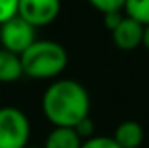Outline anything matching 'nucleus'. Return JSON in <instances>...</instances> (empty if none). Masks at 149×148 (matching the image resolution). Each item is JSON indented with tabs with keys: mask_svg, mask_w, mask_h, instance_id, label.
<instances>
[{
	"mask_svg": "<svg viewBox=\"0 0 149 148\" xmlns=\"http://www.w3.org/2000/svg\"><path fill=\"white\" fill-rule=\"evenodd\" d=\"M24 75L21 56L0 47V84H12Z\"/></svg>",
	"mask_w": 149,
	"mask_h": 148,
	"instance_id": "nucleus-8",
	"label": "nucleus"
},
{
	"mask_svg": "<svg viewBox=\"0 0 149 148\" xmlns=\"http://www.w3.org/2000/svg\"><path fill=\"white\" fill-rule=\"evenodd\" d=\"M83 140L74 131V127H54L47 140L43 148H81Z\"/></svg>",
	"mask_w": 149,
	"mask_h": 148,
	"instance_id": "nucleus-9",
	"label": "nucleus"
},
{
	"mask_svg": "<svg viewBox=\"0 0 149 148\" xmlns=\"http://www.w3.org/2000/svg\"><path fill=\"white\" fill-rule=\"evenodd\" d=\"M59 12L61 0H19L17 4V16L26 19L35 28L54 23Z\"/></svg>",
	"mask_w": 149,
	"mask_h": 148,
	"instance_id": "nucleus-5",
	"label": "nucleus"
},
{
	"mask_svg": "<svg viewBox=\"0 0 149 148\" xmlns=\"http://www.w3.org/2000/svg\"><path fill=\"white\" fill-rule=\"evenodd\" d=\"M125 16L121 14V11H113V12H106L104 14V26L109 30V32H113L120 23H121V19H123Z\"/></svg>",
	"mask_w": 149,
	"mask_h": 148,
	"instance_id": "nucleus-15",
	"label": "nucleus"
},
{
	"mask_svg": "<svg viewBox=\"0 0 149 148\" xmlns=\"http://www.w3.org/2000/svg\"><path fill=\"white\" fill-rule=\"evenodd\" d=\"M142 45L149 51V25L144 26V38H142Z\"/></svg>",
	"mask_w": 149,
	"mask_h": 148,
	"instance_id": "nucleus-16",
	"label": "nucleus"
},
{
	"mask_svg": "<svg viewBox=\"0 0 149 148\" xmlns=\"http://www.w3.org/2000/svg\"><path fill=\"white\" fill-rule=\"evenodd\" d=\"M123 11H125V16L134 18L144 26L149 25V0H127Z\"/></svg>",
	"mask_w": 149,
	"mask_h": 148,
	"instance_id": "nucleus-10",
	"label": "nucleus"
},
{
	"mask_svg": "<svg viewBox=\"0 0 149 148\" xmlns=\"http://www.w3.org/2000/svg\"><path fill=\"white\" fill-rule=\"evenodd\" d=\"M24 148H38V147H30V145H28V147H24Z\"/></svg>",
	"mask_w": 149,
	"mask_h": 148,
	"instance_id": "nucleus-17",
	"label": "nucleus"
},
{
	"mask_svg": "<svg viewBox=\"0 0 149 148\" xmlns=\"http://www.w3.org/2000/svg\"><path fill=\"white\" fill-rule=\"evenodd\" d=\"M31 125L26 113L16 106L0 108V148L28 147Z\"/></svg>",
	"mask_w": 149,
	"mask_h": 148,
	"instance_id": "nucleus-3",
	"label": "nucleus"
},
{
	"mask_svg": "<svg viewBox=\"0 0 149 148\" xmlns=\"http://www.w3.org/2000/svg\"><path fill=\"white\" fill-rule=\"evenodd\" d=\"M42 110L54 127H74L80 120L88 117L90 96L80 82L63 78L45 89Z\"/></svg>",
	"mask_w": 149,
	"mask_h": 148,
	"instance_id": "nucleus-1",
	"label": "nucleus"
},
{
	"mask_svg": "<svg viewBox=\"0 0 149 148\" xmlns=\"http://www.w3.org/2000/svg\"><path fill=\"white\" fill-rule=\"evenodd\" d=\"M113 138L121 148H139L144 141V129L135 120H125L114 129Z\"/></svg>",
	"mask_w": 149,
	"mask_h": 148,
	"instance_id": "nucleus-7",
	"label": "nucleus"
},
{
	"mask_svg": "<svg viewBox=\"0 0 149 148\" xmlns=\"http://www.w3.org/2000/svg\"><path fill=\"white\" fill-rule=\"evenodd\" d=\"M19 0H0V25L14 16H17Z\"/></svg>",
	"mask_w": 149,
	"mask_h": 148,
	"instance_id": "nucleus-13",
	"label": "nucleus"
},
{
	"mask_svg": "<svg viewBox=\"0 0 149 148\" xmlns=\"http://www.w3.org/2000/svg\"><path fill=\"white\" fill-rule=\"evenodd\" d=\"M87 2L102 14L113 12V11H123L127 4V0H87Z\"/></svg>",
	"mask_w": 149,
	"mask_h": 148,
	"instance_id": "nucleus-11",
	"label": "nucleus"
},
{
	"mask_svg": "<svg viewBox=\"0 0 149 148\" xmlns=\"http://www.w3.org/2000/svg\"><path fill=\"white\" fill-rule=\"evenodd\" d=\"M35 30L37 28L26 19H23L21 16H14L0 25V47L21 56L37 40Z\"/></svg>",
	"mask_w": 149,
	"mask_h": 148,
	"instance_id": "nucleus-4",
	"label": "nucleus"
},
{
	"mask_svg": "<svg viewBox=\"0 0 149 148\" xmlns=\"http://www.w3.org/2000/svg\"><path fill=\"white\" fill-rule=\"evenodd\" d=\"M113 42L121 51H134L139 45H142L144 38V25L135 21L130 16H125L121 23L111 32Z\"/></svg>",
	"mask_w": 149,
	"mask_h": 148,
	"instance_id": "nucleus-6",
	"label": "nucleus"
},
{
	"mask_svg": "<svg viewBox=\"0 0 149 148\" xmlns=\"http://www.w3.org/2000/svg\"><path fill=\"white\" fill-rule=\"evenodd\" d=\"M74 131L80 134V138L85 141V140H88V138H92L94 136V131H95V125H94V122H92V118L90 117H85L83 120H80L76 125H74Z\"/></svg>",
	"mask_w": 149,
	"mask_h": 148,
	"instance_id": "nucleus-14",
	"label": "nucleus"
},
{
	"mask_svg": "<svg viewBox=\"0 0 149 148\" xmlns=\"http://www.w3.org/2000/svg\"><path fill=\"white\" fill-rule=\"evenodd\" d=\"M81 148H121L114 138L109 136H92L81 143Z\"/></svg>",
	"mask_w": 149,
	"mask_h": 148,
	"instance_id": "nucleus-12",
	"label": "nucleus"
},
{
	"mask_svg": "<svg viewBox=\"0 0 149 148\" xmlns=\"http://www.w3.org/2000/svg\"><path fill=\"white\" fill-rule=\"evenodd\" d=\"M24 75L37 80L54 78L68 66V51L54 40H35L23 54Z\"/></svg>",
	"mask_w": 149,
	"mask_h": 148,
	"instance_id": "nucleus-2",
	"label": "nucleus"
}]
</instances>
